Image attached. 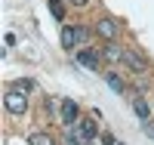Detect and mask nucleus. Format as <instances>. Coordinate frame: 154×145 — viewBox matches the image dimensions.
Listing matches in <instances>:
<instances>
[{
	"instance_id": "0eeeda50",
	"label": "nucleus",
	"mask_w": 154,
	"mask_h": 145,
	"mask_svg": "<svg viewBox=\"0 0 154 145\" xmlns=\"http://www.w3.org/2000/svg\"><path fill=\"white\" fill-rule=\"evenodd\" d=\"M102 56H105L108 62H123V49L111 40V43H105V46H102Z\"/></svg>"
},
{
	"instance_id": "7ed1b4c3",
	"label": "nucleus",
	"mask_w": 154,
	"mask_h": 145,
	"mask_svg": "<svg viewBox=\"0 0 154 145\" xmlns=\"http://www.w3.org/2000/svg\"><path fill=\"white\" fill-rule=\"evenodd\" d=\"M77 121H80V108H77V102L65 99V102H62V124H65V127H77Z\"/></svg>"
},
{
	"instance_id": "ddd939ff",
	"label": "nucleus",
	"mask_w": 154,
	"mask_h": 145,
	"mask_svg": "<svg viewBox=\"0 0 154 145\" xmlns=\"http://www.w3.org/2000/svg\"><path fill=\"white\" fill-rule=\"evenodd\" d=\"M46 3H49V12L56 16V22L65 19V6H62V0H46Z\"/></svg>"
},
{
	"instance_id": "423d86ee",
	"label": "nucleus",
	"mask_w": 154,
	"mask_h": 145,
	"mask_svg": "<svg viewBox=\"0 0 154 145\" xmlns=\"http://www.w3.org/2000/svg\"><path fill=\"white\" fill-rule=\"evenodd\" d=\"M77 62L86 65L89 71H99V56H96L93 49H80V52H77Z\"/></svg>"
},
{
	"instance_id": "f8f14e48",
	"label": "nucleus",
	"mask_w": 154,
	"mask_h": 145,
	"mask_svg": "<svg viewBox=\"0 0 154 145\" xmlns=\"http://www.w3.org/2000/svg\"><path fill=\"white\" fill-rule=\"evenodd\" d=\"M62 46H65V49H74V46H77V34H74V28H62Z\"/></svg>"
},
{
	"instance_id": "6ab92c4d",
	"label": "nucleus",
	"mask_w": 154,
	"mask_h": 145,
	"mask_svg": "<svg viewBox=\"0 0 154 145\" xmlns=\"http://www.w3.org/2000/svg\"><path fill=\"white\" fill-rule=\"evenodd\" d=\"M89 145H96V142H89Z\"/></svg>"
},
{
	"instance_id": "9b49d317",
	"label": "nucleus",
	"mask_w": 154,
	"mask_h": 145,
	"mask_svg": "<svg viewBox=\"0 0 154 145\" xmlns=\"http://www.w3.org/2000/svg\"><path fill=\"white\" fill-rule=\"evenodd\" d=\"M28 145H56V139L49 133H31L28 136Z\"/></svg>"
},
{
	"instance_id": "aec40b11",
	"label": "nucleus",
	"mask_w": 154,
	"mask_h": 145,
	"mask_svg": "<svg viewBox=\"0 0 154 145\" xmlns=\"http://www.w3.org/2000/svg\"><path fill=\"white\" fill-rule=\"evenodd\" d=\"M117 145H123V142H117Z\"/></svg>"
},
{
	"instance_id": "39448f33",
	"label": "nucleus",
	"mask_w": 154,
	"mask_h": 145,
	"mask_svg": "<svg viewBox=\"0 0 154 145\" xmlns=\"http://www.w3.org/2000/svg\"><path fill=\"white\" fill-rule=\"evenodd\" d=\"M77 130L83 133V139H86V142H93V139H96V133H99L96 117H80V121H77Z\"/></svg>"
},
{
	"instance_id": "f03ea898",
	"label": "nucleus",
	"mask_w": 154,
	"mask_h": 145,
	"mask_svg": "<svg viewBox=\"0 0 154 145\" xmlns=\"http://www.w3.org/2000/svg\"><path fill=\"white\" fill-rule=\"evenodd\" d=\"M123 65H130L133 74H148V62L139 56L136 49H123Z\"/></svg>"
},
{
	"instance_id": "20e7f679",
	"label": "nucleus",
	"mask_w": 154,
	"mask_h": 145,
	"mask_svg": "<svg viewBox=\"0 0 154 145\" xmlns=\"http://www.w3.org/2000/svg\"><path fill=\"white\" fill-rule=\"evenodd\" d=\"M96 34L105 37V40L111 43L114 37H117V22H114V19H99V22H96Z\"/></svg>"
},
{
	"instance_id": "a211bd4d",
	"label": "nucleus",
	"mask_w": 154,
	"mask_h": 145,
	"mask_svg": "<svg viewBox=\"0 0 154 145\" xmlns=\"http://www.w3.org/2000/svg\"><path fill=\"white\" fill-rule=\"evenodd\" d=\"M71 3H77V6H83V3H86V0H71Z\"/></svg>"
},
{
	"instance_id": "4468645a",
	"label": "nucleus",
	"mask_w": 154,
	"mask_h": 145,
	"mask_svg": "<svg viewBox=\"0 0 154 145\" xmlns=\"http://www.w3.org/2000/svg\"><path fill=\"white\" fill-rule=\"evenodd\" d=\"M12 90H19V93H31V90H34V80L22 77V80H16V84H12Z\"/></svg>"
},
{
	"instance_id": "9d476101",
	"label": "nucleus",
	"mask_w": 154,
	"mask_h": 145,
	"mask_svg": "<svg viewBox=\"0 0 154 145\" xmlns=\"http://www.w3.org/2000/svg\"><path fill=\"white\" fill-rule=\"evenodd\" d=\"M105 80H108V87L114 90V93H126V84H123L114 71H105Z\"/></svg>"
},
{
	"instance_id": "f257e3e1",
	"label": "nucleus",
	"mask_w": 154,
	"mask_h": 145,
	"mask_svg": "<svg viewBox=\"0 0 154 145\" xmlns=\"http://www.w3.org/2000/svg\"><path fill=\"white\" fill-rule=\"evenodd\" d=\"M3 105H6L9 114H25L28 111V96L19 93V90H9V93L3 96Z\"/></svg>"
},
{
	"instance_id": "dca6fc26",
	"label": "nucleus",
	"mask_w": 154,
	"mask_h": 145,
	"mask_svg": "<svg viewBox=\"0 0 154 145\" xmlns=\"http://www.w3.org/2000/svg\"><path fill=\"white\" fill-rule=\"evenodd\" d=\"M142 130H145V133L154 139V124H151V121H145V124H142Z\"/></svg>"
},
{
	"instance_id": "f3484780",
	"label": "nucleus",
	"mask_w": 154,
	"mask_h": 145,
	"mask_svg": "<svg viewBox=\"0 0 154 145\" xmlns=\"http://www.w3.org/2000/svg\"><path fill=\"white\" fill-rule=\"evenodd\" d=\"M102 145H117V142H114V136H111V133H105V136H102Z\"/></svg>"
},
{
	"instance_id": "1a4fd4ad",
	"label": "nucleus",
	"mask_w": 154,
	"mask_h": 145,
	"mask_svg": "<svg viewBox=\"0 0 154 145\" xmlns=\"http://www.w3.org/2000/svg\"><path fill=\"white\" fill-rule=\"evenodd\" d=\"M65 145H89L86 139H83V133L77 127H68V133H65Z\"/></svg>"
},
{
	"instance_id": "6e6552de",
	"label": "nucleus",
	"mask_w": 154,
	"mask_h": 145,
	"mask_svg": "<svg viewBox=\"0 0 154 145\" xmlns=\"http://www.w3.org/2000/svg\"><path fill=\"white\" fill-rule=\"evenodd\" d=\"M133 108H136V114H139V117H142V124L151 117V108H148V102H145L142 96H133Z\"/></svg>"
},
{
	"instance_id": "2eb2a0df",
	"label": "nucleus",
	"mask_w": 154,
	"mask_h": 145,
	"mask_svg": "<svg viewBox=\"0 0 154 145\" xmlns=\"http://www.w3.org/2000/svg\"><path fill=\"white\" fill-rule=\"evenodd\" d=\"M74 34H77V43H86V37H89V31L83 28V25H77V28H74Z\"/></svg>"
}]
</instances>
